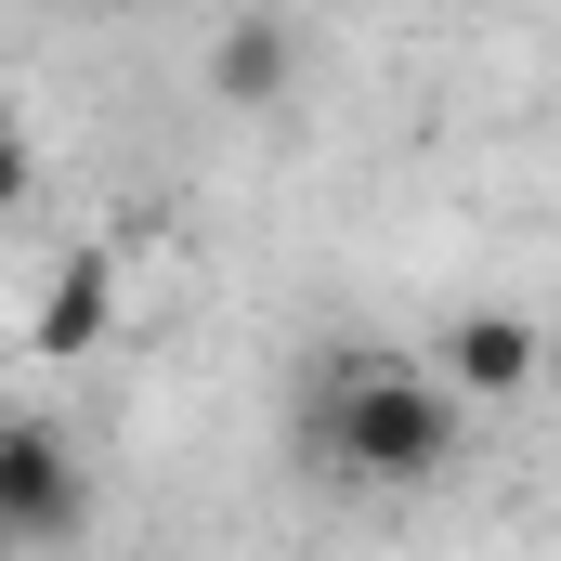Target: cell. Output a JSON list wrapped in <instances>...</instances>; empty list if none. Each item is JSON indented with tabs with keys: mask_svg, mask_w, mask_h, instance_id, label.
<instances>
[{
	"mask_svg": "<svg viewBox=\"0 0 561 561\" xmlns=\"http://www.w3.org/2000/svg\"><path fill=\"white\" fill-rule=\"evenodd\" d=\"M327 470L340 483H379V496H419L457 470V392L419 379V366H392V353H340V379H327Z\"/></svg>",
	"mask_w": 561,
	"mask_h": 561,
	"instance_id": "cell-1",
	"label": "cell"
},
{
	"mask_svg": "<svg viewBox=\"0 0 561 561\" xmlns=\"http://www.w3.org/2000/svg\"><path fill=\"white\" fill-rule=\"evenodd\" d=\"M79 510H92V483H79V444L39 419H0V523H13V549H66L79 536Z\"/></svg>",
	"mask_w": 561,
	"mask_h": 561,
	"instance_id": "cell-2",
	"label": "cell"
},
{
	"mask_svg": "<svg viewBox=\"0 0 561 561\" xmlns=\"http://www.w3.org/2000/svg\"><path fill=\"white\" fill-rule=\"evenodd\" d=\"M536 379H549V327H523V313H457V327H444V392L510 405V392H536Z\"/></svg>",
	"mask_w": 561,
	"mask_h": 561,
	"instance_id": "cell-3",
	"label": "cell"
},
{
	"mask_svg": "<svg viewBox=\"0 0 561 561\" xmlns=\"http://www.w3.org/2000/svg\"><path fill=\"white\" fill-rule=\"evenodd\" d=\"M105 327H118V262H105V249H66V275L39 287V353L66 366V353H92Z\"/></svg>",
	"mask_w": 561,
	"mask_h": 561,
	"instance_id": "cell-4",
	"label": "cell"
},
{
	"mask_svg": "<svg viewBox=\"0 0 561 561\" xmlns=\"http://www.w3.org/2000/svg\"><path fill=\"white\" fill-rule=\"evenodd\" d=\"M287 79H300V39H287L275 13H236V26L209 39V92H222V105H287Z\"/></svg>",
	"mask_w": 561,
	"mask_h": 561,
	"instance_id": "cell-5",
	"label": "cell"
},
{
	"mask_svg": "<svg viewBox=\"0 0 561 561\" xmlns=\"http://www.w3.org/2000/svg\"><path fill=\"white\" fill-rule=\"evenodd\" d=\"M26 196H39V144H26V118L0 105V222H13Z\"/></svg>",
	"mask_w": 561,
	"mask_h": 561,
	"instance_id": "cell-6",
	"label": "cell"
},
{
	"mask_svg": "<svg viewBox=\"0 0 561 561\" xmlns=\"http://www.w3.org/2000/svg\"><path fill=\"white\" fill-rule=\"evenodd\" d=\"M549 392H561V327H549Z\"/></svg>",
	"mask_w": 561,
	"mask_h": 561,
	"instance_id": "cell-7",
	"label": "cell"
},
{
	"mask_svg": "<svg viewBox=\"0 0 561 561\" xmlns=\"http://www.w3.org/2000/svg\"><path fill=\"white\" fill-rule=\"evenodd\" d=\"M419 13H457V0H419Z\"/></svg>",
	"mask_w": 561,
	"mask_h": 561,
	"instance_id": "cell-8",
	"label": "cell"
},
{
	"mask_svg": "<svg viewBox=\"0 0 561 561\" xmlns=\"http://www.w3.org/2000/svg\"><path fill=\"white\" fill-rule=\"evenodd\" d=\"M0 561H13V523H0Z\"/></svg>",
	"mask_w": 561,
	"mask_h": 561,
	"instance_id": "cell-9",
	"label": "cell"
}]
</instances>
